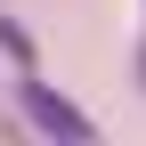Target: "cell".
Masks as SVG:
<instances>
[{
  "instance_id": "1",
  "label": "cell",
  "mask_w": 146,
  "mask_h": 146,
  "mask_svg": "<svg viewBox=\"0 0 146 146\" xmlns=\"http://www.w3.org/2000/svg\"><path fill=\"white\" fill-rule=\"evenodd\" d=\"M16 98H25V122L33 130H49V138H98V122H89L81 106H65L41 73H16Z\"/></svg>"
},
{
  "instance_id": "2",
  "label": "cell",
  "mask_w": 146,
  "mask_h": 146,
  "mask_svg": "<svg viewBox=\"0 0 146 146\" xmlns=\"http://www.w3.org/2000/svg\"><path fill=\"white\" fill-rule=\"evenodd\" d=\"M0 49H8V65H16V73H41V65H33V41H25V25H16L8 8H0Z\"/></svg>"
}]
</instances>
